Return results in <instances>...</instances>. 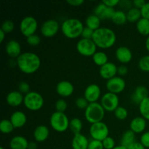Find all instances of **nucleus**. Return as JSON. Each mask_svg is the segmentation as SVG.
I'll return each instance as SVG.
<instances>
[{
	"label": "nucleus",
	"instance_id": "4",
	"mask_svg": "<svg viewBox=\"0 0 149 149\" xmlns=\"http://www.w3.org/2000/svg\"><path fill=\"white\" fill-rule=\"evenodd\" d=\"M105 114H106V111L100 103L98 102L89 103L87 109L84 110L85 119L91 125L97 122H103Z\"/></svg>",
	"mask_w": 149,
	"mask_h": 149
},
{
	"label": "nucleus",
	"instance_id": "37",
	"mask_svg": "<svg viewBox=\"0 0 149 149\" xmlns=\"http://www.w3.org/2000/svg\"><path fill=\"white\" fill-rule=\"evenodd\" d=\"M55 111L62 112V113H65L66 111L67 108H68V103L65 101L64 99H58L55 104Z\"/></svg>",
	"mask_w": 149,
	"mask_h": 149
},
{
	"label": "nucleus",
	"instance_id": "5",
	"mask_svg": "<svg viewBox=\"0 0 149 149\" xmlns=\"http://www.w3.org/2000/svg\"><path fill=\"white\" fill-rule=\"evenodd\" d=\"M49 124L52 129L58 132H64L69 128L70 120L65 113L55 111L49 118Z\"/></svg>",
	"mask_w": 149,
	"mask_h": 149
},
{
	"label": "nucleus",
	"instance_id": "18",
	"mask_svg": "<svg viewBox=\"0 0 149 149\" xmlns=\"http://www.w3.org/2000/svg\"><path fill=\"white\" fill-rule=\"evenodd\" d=\"M10 120L14 126L15 129H19L26 125L27 122V116L24 112L21 111H16L12 113Z\"/></svg>",
	"mask_w": 149,
	"mask_h": 149
},
{
	"label": "nucleus",
	"instance_id": "41",
	"mask_svg": "<svg viewBox=\"0 0 149 149\" xmlns=\"http://www.w3.org/2000/svg\"><path fill=\"white\" fill-rule=\"evenodd\" d=\"M75 104L78 109L85 110L87 106H88L89 102L84 98V97H79L76 99Z\"/></svg>",
	"mask_w": 149,
	"mask_h": 149
},
{
	"label": "nucleus",
	"instance_id": "14",
	"mask_svg": "<svg viewBox=\"0 0 149 149\" xmlns=\"http://www.w3.org/2000/svg\"><path fill=\"white\" fill-rule=\"evenodd\" d=\"M99 74L100 77L104 79H111L116 77V74H118V67L114 63L108 62L103 66L100 67Z\"/></svg>",
	"mask_w": 149,
	"mask_h": 149
},
{
	"label": "nucleus",
	"instance_id": "31",
	"mask_svg": "<svg viewBox=\"0 0 149 149\" xmlns=\"http://www.w3.org/2000/svg\"><path fill=\"white\" fill-rule=\"evenodd\" d=\"M83 127L82 122L79 118H73L70 120L69 128L71 132L74 133V135L78 133H81V130Z\"/></svg>",
	"mask_w": 149,
	"mask_h": 149
},
{
	"label": "nucleus",
	"instance_id": "45",
	"mask_svg": "<svg viewBox=\"0 0 149 149\" xmlns=\"http://www.w3.org/2000/svg\"><path fill=\"white\" fill-rule=\"evenodd\" d=\"M95 31L92 30L90 28L85 27L84 28V30H83L82 33H81V37L83 39H93V33H94Z\"/></svg>",
	"mask_w": 149,
	"mask_h": 149
},
{
	"label": "nucleus",
	"instance_id": "12",
	"mask_svg": "<svg viewBox=\"0 0 149 149\" xmlns=\"http://www.w3.org/2000/svg\"><path fill=\"white\" fill-rule=\"evenodd\" d=\"M106 88L109 92L114 94H119L125 90L126 81L122 77H115L106 81Z\"/></svg>",
	"mask_w": 149,
	"mask_h": 149
},
{
	"label": "nucleus",
	"instance_id": "20",
	"mask_svg": "<svg viewBox=\"0 0 149 149\" xmlns=\"http://www.w3.org/2000/svg\"><path fill=\"white\" fill-rule=\"evenodd\" d=\"M146 121L142 116H136L131 120L130 128L135 134L143 133L147 126Z\"/></svg>",
	"mask_w": 149,
	"mask_h": 149
},
{
	"label": "nucleus",
	"instance_id": "46",
	"mask_svg": "<svg viewBox=\"0 0 149 149\" xmlns=\"http://www.w3.org/2000/svg\"><path fill=\"white\" fill-rule=\"evenodd\" d=\"M141 11L142 17L149 20V1H146L143 7L141 9Z\"/></svg>",
	"mask_w": 149,
	"mask_h": 149
},
{
	"label": "nucleus",
	"instance_id": "11",
	"mask_svg": "<svg viewBox=\"0 0 149 149\" xmlns=\"http://www.w3.org/2000/svg\"><path fill=\"white\" fill-rule=\"evenodd\" d=\"M61 29L59 23L55 19H48L41 26V33L45 37L51 38L55 36Z\"/></svg>",
	"mask_w": 149,
	"mask_h": 149
},
{
	"label": "nucleus",
	"instance_id": "39",
	"mask_svg": "<svg viewBox=\"0 0 149 149\" xmlns=\"http://www.w3.org/2000/svg\"><path fill=\"white\" fill-rule=\"evenodd\" d=\"M26 42L29 44L30 46L32 47H36L40 44L41 42V38L39 35L37 34H33L31 36H29V37L26 38Z\"/></svg>",
	"mask_w": 149,
	"mask_h": 149
},
{
	"label": "nucleus",
	"instance_id": "23",
	"mask_svg": "<svg viewBox=\"0 0 149 149\" xmlns=\"http://www.w3.org/2000/svg\"><path fill=\"white\" fill-rule=\"evenodd\" d=\"M148 97V90L146 86L140 85L135 89L131 95V100L136 104H140L144 99Z\"/></svg>",
	"mask_w": 149,
	"mask_h": 149
},
{
	"label": "nucleus",
	"instance_id": "48",
	"mask_svg": "<svg viewBox=\"0 0 149 149\" xmlns=\"http://www.w3.org/2000/svg\"><path fill=\"white\" fill-rule=\"evenodd\" d=\"M132 2L134 7H136V8L141 10V9L143 7L144 4L146 3V1L145 0H134Z\"/></svg>",
	"mask_w": 149,
	"mask_h": 149
},
{
	"label": "nucleus",
	"instance_id": "43",
	"mask_svg": "<svg viewBox=\"0 0 149 149\" xmlns=\"http://www.w3.org/2000/svg\"><path fill=\"white\" fill-rule=\"evenodd\" d=\"M88 149H104L102 141L92 139L90 141Z\"/></svg>",
	"mask_w": 149,
	"mask_h": 149
},
{
	"label": "nucleus",
	"instance_id": "32",
	"mask_svg": "<svg viewBox=\"0 0 149 149\" xmlns=\"http://www.w3.org/2000/svg\"><path fill=\"white\" fill-rule=\"evenodd\" d=\"M139 111L141 116L149 121V96L140 103Z\"/></svg>",
	"mask_w": 149,
	"mask_h": 149
},
{
	"label": "nucleus",
	"instance_id": "24",
	"mask_svg": "<svg viewBox=\"0 0 149 149\" xmlns=\"http://www.w3.org/2000/svg\"><path fill=\"white\" fill-rule=\"evenodd\" d=\"M29 142L25 137L16 135L11 138L9 143L10 149H28Z\"/></svg>",
	"mask_w": 149,
	"mask_h": 149
},
{
	"label": "nucleus",
	"instance_id": "19",
	"mask_svg": "<svg viewBox=\"0 0 149 149\" xmlns=\"http://www.w3.org/2000/svg\"><path fill=\"white\" fill-rule=\"evenodd\" d=\"M24 95L18 90H13L7 95L6 101L9 106L12 107H17L23 103Z\"/></svg>",
	"mask_w": 149,
	"mask_h": 149
},
{
	"label": "nucleus",
	"instance_id": "51",
	"mask_svg": "<svg viewBox=\"0 0 149 149\" xmlns=\"http://www.w3.org/2000/svg\"><path fill=\"white\" fill-rule=\"evenodd\" d=\"M127 149H146L145 147L141 144V142H136L133 143L132 144H131Z\"/></svg>",
	"mask_w": 149,
	"mask_h": 149
},
{
	"label": "nucleus",
	"instance_id": "27",
	"mask_svg": "<svg viewBox=\"0 0 149 149\" xmlns=\"http://www.w3.org/2000/svg\"><path fill=\"white\" fill-rule=\"evenodd\" d=\"M136 29L138 33L145 36H149V20L141 17L136 23Z\"/></svg>",
	"mask_w": 149,
	"mask_h": 149
},
{
	"label": "nucleus",
	"instance_id": "34",
	"mask_svg": "<svg viewBox=\"0 0 149 149\" xmlns=\"http://www.w3.org/2000/svg\"><path fill=\"white\" fill-rule=\"evenodd\" d=\"M138 67L143 72H149V55H144L140 58Z\"/></svg>",
	"mask_w": 149,
	"mask_h": 149
},
{
	"label": "nucleus",
	"instance_id": "56",
	"mask_svg": "<svg viewBox=\"0 0 149 149\" xmlns=\"http://www.w3.org/2000/svg\"><path fill=\"white\" fill-rule=\"evenodd\" d=\"M0 149H5V148H4V147H2V146H1V147H0Z\"/></svg>",
	"mask_w": 149,
	"mask_h": 149
},
{
	"label": "nucleus",
	"instance_id": "25",
	"mask_svg": "<svg viewBox=\"0 0 149 149\" xmlns=\"http://www.w3.org/2000/svg\"><path fill=\"white\" fill-rule=\"evenodd\" d=\"M100 22L101 19L93 13L87 16L85 20V24L87 27L90 28L92 30L95 31L100 28Z\"/></svg>",
	"mask_w": 149,
	"mask_h": 149
},
{
	"label": "nucleus",
	"instance_id": "36",
	"mask_svg": "<svg viewBox=\"0 0 149 149\" xmlns=\"http://www.w3.org/2000/svg\"><path fill=\"white\" fill-rule=\"evenodd\" d=\"M106 9H107V6H106L103 1H101V2H100L99 4H97V6L95 7V8L94 14L96 15L97 16H98L101 20H103Z\"/></svg>",
	"mask_w": 149,
	"mask_h": 149
},
{
	"label": "nucleus",
	"instance_id": "2",
	"mask_svg": "<svg viewBox=\"0 0 149 149\" xmlns=\"http://www.w3.org/2000/svg\"><path fill=\"white\" fill-rule=\"evenodd\" d=\"M93 40L97 47L109 49L116 42V34L114 31L108 27H100L94 31Z\"/></svg>",
	"mask_w": 149,
	"mask_h": 149
},
{
	"label": "nucleus",
	"instance_id": "13",
	"mask_svg": "<svg viewBox=\"0 0 149 149\" xmlns=\"http://www.w3.org/2000/svg\"><path fill=\"white\" fill-rule=\"evenodd\" d=\"M101 95V89L96 84H90L85 88L84 97L89 103H97Z\"/></svg>",
	"mask_w": 149,
	"mask_h": 149
},
{
	"label": "nucleus",
	"instance_id": "6",
	"mask_svg": "<svg viewBox=\"0 0 149 149\" xmlns=\"http://www.w3.org/2000/svg\"><path fill=\"white\" fill-rule=\"evenodd\" d=\"M45 100L42 95L38 92L31 91L24 95L23 104L25 107L32 111H39L43 107Z\"/></svg>",
	"mask_w": 149,
	"mask_h": 149
},
{
	"label": "nucleus",
	"instance_id": "54",
	"mask_svg": "<svg viewBox=\"0 0 149 149\" xmlns=\"http://www.w3.org/2000/svg\"><path fill=\"white\" fill-rule=\"evenodd\" d=\"M145 46H146V48L147 51L149 52V36H147L146 40V42H145Z\"/></svg>",
	"mask_w": 149,
	"mask_h": 149
},
{
	"label": "nucleus",
	"instance_id": "28",
	"mask_svg": "<svg viewBox=\"0 0 149 149\" xmlns=\"http://www.w3.org/2000/svg\"><path fill=\"white\" fill-rule=\"evenodd\" d=\"M109 58L108 55H106V52L103 51H97L93 56V61L95 63V64L98 66L101 67L106 63H107L109 61Z\"/></svg>",
	"mask_w": 149,
	"mask_h": 149
},
{
	"label": "nucleus",
	"instance_id": "49",
	"mask_svg": "<svg viewBox=\"0 0 149 149\" xmlns=\"http://www.w3.org/2000/svg\"><path fill=\"white\" fill-rule=\"evenodd\" d=\"M128 73V68L125 65L118 67V74L120 76H125Z\"/></svg>",
	"mask_w": 149,
	"mask_h": 149
},
{
	"label": "nucleus",
	"instance_id": "52",
	"mask_svg": "<svg viewBox=\"0 0 149 149\" xmlns=\"http://www.w3.org/2000/svg\"><path fill=\"white\" fill-rule=\"evenodd\" d=\"M5 37H6V33L4 31H2L1 29H0V42H1V43H2V42H4Z\"/></svg>",
	"mask_w": 149,
	"mask_h": 149
},
{
	"label": "nucleus",
	"instance_id": "53",
	"mask_svg": "<svg viewBox=\"0 0 149 149\" xmlns=\"http://www.w3.org/2000/svg\"><path fill=\"white\" fill-rule=\"evenodd\" d=\"M37 148V144L35 142H30L29 144L28 149H36Z\"/></svg>",
	"mask_w": 149,
	"mask_h": 149
},
{
	"label": "nucleus",
	"instance_id": "3",
	"mask_svg": "<svg viewBox=\"0 0 149 149\" xmlns=\"http://www.w3.org/2000/svg\"><path fill=\"white\" fill-rule=\"evenodd\" d=\"M84 28V24L81 20L74 17H70L63 22L61 30L65 37L73 39L81 36Z\"/></svg>",
	"mask_w": 149,
	"mask_h": 149
},
{
	"label": "nucleus",
	"instance_id": "17",
	"mask_svg": "<svg viewBox=\"0 0 149 149\" xmlns=\"http://www.w3.org/2000/svg\"><path fill=\"white\" fill-rule=\"evenodd\" d=\"M115 56L118 61L125 64L130 62L132 59V52L129 47L126 46H120L116 49Z\"/></svg>",
	"mask_w": 149,
	"mask_h": 149
},
{
	"label": "nucleus",
	"instance_id": "50",
	"mask_svg": "<svg viewBox=\"0 0 149 149\" xmlns=\"http://www.w3.org/2000/svg\"><path fill=\"white\" fill-rule=\"evenodd\" d=\"M84 0H68L67 3L71 6H74V7H78V6L84 4Z\"/></svg>",
	"mask_w": 149,
	"mask_h": 149
},
{
	"label": "nucleus",
	"instance_id": "42",
	"mask_svg": "<svg viewBox=\"0 0 149 149\" xmlns=\"http://www.w3.org/2000/svg\"><path fill=\"white\" fill-rule=\"evenodd\" d=\"M18 91L24 95L30 93V85H29V83L25 81H20L18 84Z\"/></svg>",
	"mask_w": 149,
	"mask_h": 149
},
{
	"label": "nucleus",
	"instance_id": "10",
	"mask_svg": "<svg viewBox=\"0 0 149 149\" xmlns=\"http://www.w3.org/2000/svg\"><path fill=\"white\" fill-rule=\"evenodd\" d=\"M100 104L106 111L114 112V111L119 106V96L114 93L108 92L100 98Z\"/></svg>",
	"mask_w": 149,
	"mask_h": 149
},
{
	"label": "nucleus",
	"instance_id": "16",
	"mask_svg": "<svg viewBox=\"0 0 149 149\" xmlns=\"http://www.w3.org/2000/svg\"><path fill=\"white\" fill-rule=\"evenodd\" d=\"M74 92V87L72 83L67 80L59 81L56 85V93L63 97L72 95Z\"/></svg>",
	"mask_w": 149,
	"mask_h": 149
},
{
	"label": "nucleus",
	"instance_id": "8",
	"mask_svg": "<svg viewBox=\"0 0 149 149\" xmlns=\"http://www.w3.org/2000/svg\"><path fill=\"white\" fill-rule=\"evenodd\" d=\"M20 31L26 38L35 34L38 29V22L33 16H26L20 23Z\"/></svg>",
	"mask_w": 149,
	"mask_h": 149
},
{
	"label": "nucleus",
	"instance_id": "55",
	"mask_svg": "<svg viewBox=\"0 0 149 149\" xmlns=\"http://www.w3.org/2000/svg\"><path fill=\"white\" fill-rule=\"evenodd\" d=\"M113 149H127V148H126V147L123 146L122 145H119V146H116Z\"/></svg>",
	"mask_w": 149,
	"mask_h": 149
},
{
	"label": "nucleus",
	"instance_id": "30",
	"mask_svg": "<svg viewBox=\"0 0 149 149\" xmlns=\"http://www.w3.org/2000/svg\"><path fill=\"white\" fill-rule=\"evenodd\" d=\"M111 20L114 24L118 26L124 25L127 21L126 13H125L123 10H116L114 15L112 17Z\"/></svg>",
	"mask_w": 149,
	"mask_h": 149
},
{
	"label": "nucleus",
	"instance_id": "47",
	"mask_svg": "<svg viewBox=\"0 0 149 149\" xmlns=\"http://www.w3.org/2000/svg\"><path fill=\"white\" fill-rule=\"evenodd\" d=\"M103 1L107 7H113L114 8L115 6L118 5L120 3L119 0H103Z\"/></svg>",
	"mask_w": 149,
	"mask_h": 149
},
{
	"label": "nucleus",
	"instance_id": "22",
	"mask_svg": "<svg viewBox=\"0 0 149 149\" xmlns=\"http://www.w3.org/2000/svg\"><path fill=\"white\" fill-rule=\"evenodd\" d=\"M90 141L84 135L81 133L75 134L71 141L73 149H88Z\"/></svg>",
	"mask_w": 149,
	"mask_h": 149
},
{
	"label": "nucleus",
	"instance_id": "9",
	"mask_svg": "<svg viewBox=\"0 0 149 149\" xmlns=\"http://www.w3.org/2000/svg\"><path fill=\"white\" fill-rule=\"evenodd\" d=\"M97 45L93 39L81 38L77 43V51L83 56L93 57V55L97 52Z\"/></svg>",
	"mask_w": 149,
	"mask_h": 149
},
{
	"label": "nucleus",
	"instance_id": "26",
	"mask_svg": "<svg viewBox=\"0 0 149 149\" xmlns=\"http://www.w3.org/2000/svg\"><path fill=\"white\" fill-rule=\"evenodd\" d=\"M120 142V145L128 148L131 144L135 142V133L132 132L131 130H126L122 135Z\"/></svg>",
	"mask_w": 149,
	"mask_h": 149
},
{
	"label": "nucleus",
	"instance_id": "1",
	"mask_svg": "<svg viewBox=\"0 0 149 149\" xmlns=\"http://www.w3.org/2000/svg\"><path fill=\"white\" fill-rule=\"evenodd\" d=\"M17 66L21 72L26 74H32L39 69L41 66V58L33 52H22L16 59Z\"/></svg>",
	"mask_w": 149,
	"mask_h": 149
},
{
	"label": "nucleus",
	"instance_id": "44",
	"mask_svg": "<svg viewBox=\"0 0 149 149\" xmlns=\"http://www.w3.org/2000/svg\"><path fill=\"white\" fill-rule=\"evenodd\" d=\"M140 142L141 143V144H142L146 148H149V131L144 132L141 135Z\"/></svg>",
	"mask_w": 149,
	"mask_h": 149
},
{
	"label": "nucleus",
	"instance_id": "38",
	"mask_svg": "<svg viewBox=\"0 0 149 149\" xmlns=\"http://www.w3.org/2000/svg\"><path fill=\"white\" fill-rule=\"evenodd\" d=\"M15 29L14 22L10 20H6L2 23L1 26V29L4 31L6 33H10L13 31Z\"/></svg>",
	"mask_w": 149,
	"mask_h": 149
},
{
	"label": "nucleus",
	"instance_id": "7",
	"mask_svg": "<svg viewBox=\"0 0 149 149\" xmlns=\"http://www.w3.org/2000/svg\"><path fill=\"white\" fill-rule=\"evenodd\" d=\"M90 135L92 139L103 141L109 137V128L105 122H100L92 124L90 127Z\"/></svg>",
	"mask_w": 149,
	"mask_h": 149
},
{
	"label": "nucleus",
	"instance_id": "21",
	"mask_svg": "<svg viewBox=\"0 0 149 149\" xmlns=\"http://www.w3.org/2000/svg\"><path fill=\"white\" fill-rule=\"evenodd\" d=\"M33 136L35 141L38 143H43L48 139L49 136V130L46 125H41L36 127L33 132Z\"/></svg>",
	"mask_w": 149,
	"mask_h": 149
},
{
	"label": "nucleus",
	"instance_id": "29",
	"mask_svg": "<svg viewBox=\"0 0 149 149\" xmlns=\"http://www.w3.org/2000/svg\"><path fill=\"white\" fill-rule=\"evenodd\" d=\"M126 14L127 20L132 22V23H134V22L137 23L142 17L141 10L134 7H132L130 9H129Z\"/></svg>",
	"mask_w": 149,
	"mask_h": 149
},
{
	"label": "nucleus",
	"instance_id": "35",
	"mask_svg": "<svg viewBox=\"0 0 149 149\" xmlns=\"http://www.w3.org/2000/svg\"><path fill=\"white\" fill-rule=\"evenodd\" d=\"M115 117L119 120H125L128 116V111L123 106H119L114 111Z\"/></svg>",
	"mask_w": 149,
	"mask_h": 149
},
{
	"label": "nucleus",
	"instance_id": "40",
	"mask_svg": "<svg viewBox=\"0 0 149 149\" xmlns=\"http://www.w3.org/2000/svg\"><path fill=\"white\" fill-rule=\"evenodd\" d=\"M102 143H103L104 149H113L116 146L115 140L110 136L107 137L106 139L103 140Z\"/></svg>",
	"mask_w": 149,
	"mask_h": 149
},
{
	"label": "nucleus",
	"instance_id": "15",
	"mask_svg": "<svg viewBox=\"0 0 149 149\" xmlns=\"http://www.w3.org/2000/svg\"><path fill=\"white\" fill-rule=\"evenodd\" d=\"M5 51L8 56H10L12 59H17L22 54L21 45L18 41L15 39H10L6 44Z\"/></svg>",
	"mask_w": 149,
	"mask_h": 149
},
{
	"label": "nucleus",
	"instance_id": "33",
	"mask_svg": "<svg viewBox=\"0 0 149 149\" xmlns=\"http://www.w3.org/2000/svg\"><path fill=\"white\" fill-rule=\"evenodd\" d=\"M15 127L10 119H3L0 122V131L3 134H10L13 132Z\"/></svg>",
	"mask_w": 149,
	"mask_h": 149
}]
</instances>
